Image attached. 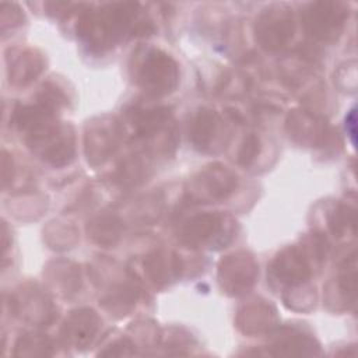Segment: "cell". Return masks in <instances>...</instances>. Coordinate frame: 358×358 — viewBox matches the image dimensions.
<instances>
[{
	"mask_svg": "<svg viewBox=\"0 0 358 358\" xmlns=\"http://www.w3.org/2000/svg\"><path fill=\"white\" fill-rule=\"evenodd\" d=\"M140 84L154 95L171 92L178 83V69L175 62L159 52H151L140 70Z\"/></svg>",
	"mask_w": 358,
	"mask_h": 358,
	"instance_id": "obj_1",
	"label": "cell"
},
{
	"mask_svg": "<svg viewBox=\"0 0 358 358\" xmlns=\"http://www.w3.org/2000/svg\"><path fill=\"white\" fill-rule=\"evenodd\" d=\"M289 36H292V21L287 17L278 18V15L271 14L260 24L259 38L267 49L281 48Z\"/></svg>",
	"mask_w": 358,
	"mask_h": 358,
	"instance_id": "obj_2",
	"label": "cell"
},
{
	"mask_svg": "<svg viewBox=\"0 0 358 358\" xmlns=\"http://www.w3.org/2000/svg\"><path fill=\"white\" fill-rule=\"evenodd\" d=\"M66 327L69 337L77 345H84L92 338L96 330V317L94 312L90 310L77 312V315L73 316V319L67 323Z\"/></svg>",
	"mask_w": 358,
	"mask_h": 358,
	"instance_id": "obj_3",
	"label": "cell"
},
{
	"mask_svg": "<svg viewBox=\"0 0 358 358\" xmlns=\"http://www.w3.org/2000/svg\"><path fill=\"white\" fill-rule=\"evenodd\" d=\"M41 70V63L36 56L31 52H22L18 55L13 64H8V77L10 83L14 84H27L31 81Z\"/></svg>",
	"mask_w": 358,
	"mask_h": 358,
	"instance_id": "obj_4",
	"label": "cell"
},
{
	"mask_svg": "<svg viewBox=\"0 0 358 358\" xmlns=\"http://www.w3.org/2000/svg\"><path fill=\"white\" fill-rule=\"evenodd\" d=\"M217 116L210 110H201L193 126V143L204 148L210 144L213 133L215 131Z\"/></svg>",
	"mask_w": 358,
	"mask_h": 358,
	"instance_id": "obj_5",
	"label": "cell"
},
{
	"mask_svg": "<svg viewBox=\"0 0 358 358\" xmlns=\"http://www.w3.org/2000/svg\"><path fill=\"white\" fill-rule=\"evenodd\" d=\"M218 227H220V221L217 217L204 215V217H199V218L193 220L192 224L189 225L186 234L190 241H201V239L210 236L211 234H214L218 229Z\"/></svg>",
	"mask_w": 358,
	"mask_h": 358,
	"instance_id": "obj_6",
	"label": "cell"
},
{
	"mask_svg": "<svg viewBox=\"0 0 358 358\" xmlns=\"http://www.w3.org/2000/svg\"><path fill=\"white\" fill-rule=\"evenodd\" d=\"M257 151H259V138L255 136H249L245 140V143L239 151V158H238L239 164H242L245 166L249 165L253 161V158L256 157Z\"/></svg>",
	"mask_w": 358,
	"mask_h": 358,
	"instance_id": "obj_7",
	"label": "cell"
},
{
	"mask_svg": "<svg viewBox=\"0 0 358 358\" xmlns=\"http://www.w3.org/2000/svg\"><path fill=\"white\" fill-rule=\"evenodd\" d=\"M1 175H3V186L7 185L8 180H11V158H8L7 152L3 151V161H1Z\"/></svg>",
	"mask_w": 358,
	"mask_h": 358,
	"instance_id": "obj_8",
	"label": "cell"
}]
</instances>
